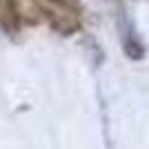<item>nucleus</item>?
Instances as JSON below:
<instances>
[{
    "instance_id": "nucleus-1",
    "label": "nucleus",
    "mask_w": 149,
    "mask_h": 149,
    "mask_svg": "<svg viewBox=\"0 0 149 149\" xmlns=\"http://www.w3.org/2000/svg\"><path fill=\"white\" fill-rule=\"evenodd\" d=\"M42 9L51 29L62 36H69L80 29V13L71 0H42Z\"/></svg>"
},
{
    "instance_id": "nucleus-2",
    "label": "nucleus",
    "mask_w": 149,
    "mask_h": 149,
    "mask_svg": "<svg viewBox=\"0 0 149 149\" xmlns=\"http://www.w3.org/2000/svg\"><path fill=\"white\" fill-rule=\"evenodd\" d=\"M11 5L18 13L20 22H25V25H38L45 18L42 0H11Z\"/></svg>"
},
{
    "instance_id": "nucleus-3",
    "label": "nucleus",
    "mask_w": 149,
    "mask_h": 149,
    "mask_svg": "<svg viewBox=\"0 0 149 149\" xmlns=\"http://www.w3.org/2000/svg\"><path fill=\"white\" fill-rule=\"evenodd\" d=\"M20 25L22 22H20L18 13L13 9L11 0H0V29L9 36H13V33H18Z\"/></svg>"
},
{
    "instance_id": "nucleus-4",
    "label": "nucleus",
    "mask_w": 149,
    "mask_h": 149,
    "mask_svg": "<svg viewBox=\"0 0 149 149\" xmlns=\"http://www.w3.org/2000/svg\"><path fill=\"white\" fill-rule=\"evenodd\" d=\"M120 31H123V47H125V54L129 58H143L145 56V47L140 45V40L136 38L134 29H131L125 18H120Z\"/></svg>"
}]
</instances>
